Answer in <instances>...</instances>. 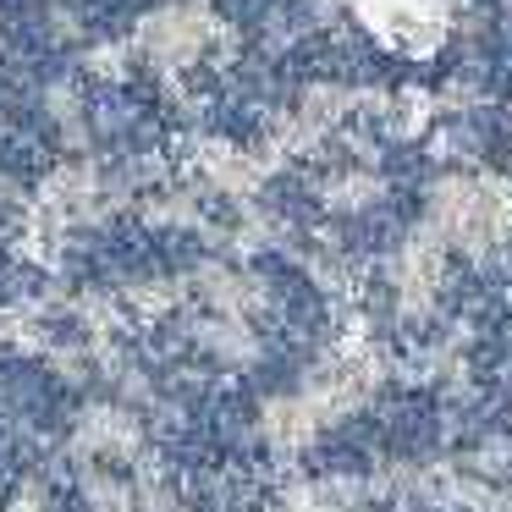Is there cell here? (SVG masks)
Returning a JSON list of instances; mask_svg holds the SVG:
<instances>
[{
    "mask_svg": "<svg viewBox=\"0 0 512 512\" xmlns=\"http://www.w3.org/2000/svg\"><path fill=\"white\" fill-rule=\"evenodd\" d=\"M325 419L320 408H314L303 391H287V397H270L265 408H259V441L270 446L276 457H298L309 452L314 441H320Z\"/></svg>",
    "mask_w": 512,
    "mask_h": 512,
    "instance_id": "obj_7",
    "label": "cell"
},
{
    "mask_svg": "<svg viewBox=\"0 0 512 512\" xmlns=\"http://www.w3.org/2000/svg\"><path fill=\"white\" fill-rule=\"evenodd\" d=\"M122 303H127L133 314H149V320H155V314H171V309L182 303V287H177V281H138V287L127 292Z\"/></svg>",
    "mask_w": 512,
    "mask_h": 512,
    "instance_id": "obj_13",
    "label": "cell"
},
{
    "mask_svg": "<svg viewBox=\"0 0 512 512\" xmlns=\"http://www.w3.org/2000/svg\"><path fill=\"white\" fill-rule=\"evenodd\" d=\"M424 226L446 248H463L479 265H507L512 248V182L485 171H452L424 199Z\"/></svg>",
    "mask_w": 512,
    "mask_h": 512,
    "instance_id": "obj_1",
    "label": "cell"
},
{
    "mask_svg": "<svg viewBox=\"0 0 512 512\" xmlns=\"http://www.w3.org/2000/svg\"><path fill=\"white\" fill-rule=\"evenodd\" d=\"M353 6L391 50L430 56L446 39V0H353Z\"/></svg>",
    "mask_w": 512,
    "mask_h": 512,
    "instance_id": "obj_4",
    "label": "cell"
},
{
    "mask_svg": "<svg viewBox=\"0 0 512 512\" xmlns=\"http://www.w3.org/2000/svg\"><path fill=\"white\" fill-rule=\"evenodd\" d=\"M144 215L155 226H199V204H193L188 193H155V199L144 204Z\"/></svg>",
    "mask_w": 512,
    "mask_h": 512,
    "instance_id": "obj_14",
    "label": "cell"
},
{
    "mask_svg": "<svg viewBox=\"0 0 512 512\" xmlns=\"http://www.w3.org/2000/svg\"><path fill=\"white\" fill-rule=\"evenodd\" d=\"M144 452V424L116 402H94L78 413L72 424V457L89 468H111V463H133Z\"/></svg>",
    "mask_w": 512,
    "mask_h": 512,
    "instance_id": "obj_5",
    "label": "cell"
},
{
    "mask_svg": "<svg viewBox=\"0 0 512 512\" xmlns=\"http://www.w3.org/2000/svg\"><path fill=\"white\" fill-rule=\"evenodd\" d=\"M0 512H56V501H50V490L39 485V479H23V485L6 496V507Z\"/></svg>",
    "mask_w": 512,
    "mask_h": 512,
    "instance_id": "obj_15",
    "label": "cell"
},
{
    "mask_svg": "<svg viewBox=\"0 0 512 512\" xmlns=\"http://www.w3.org/2000/svg\"><path fill=\"white\" fill-rule=\"evenodd\" d=\"M309 276L320 281V292H331V298H347V292L358 287V270L347 265L342 248H314V254H309Z\"/></svg>",
    "mask_w": 512,
    "mask_h": 512,
    "instance_id": "obj_12",
    "label": "cell"
},
{
    "mask_svg": "<svg viewBox=\"0 0 512 512\" xmlns=\"http://www.w3.org/2000/svg\"><path fill=\"white\" fill-rule=\"evenodd\" d=\"M320 199H325V210H336V215H364L386 199V177H380L369 160H353V166H336L331 177L320 182Z\"/></svg>",
    "mask_w": 512,
    "mask_h": 512,
    "instance_id": "obj_10",
    "label": "cell"
},
{
    "mask_svg": "<svg viewBox=\"0 0 512 512\" xmlns=\"http://www.w3.org/2000/svg\"><path fill=\"white\" fill-rule=\"evenodd\" d=\"M441 281H446V243L430 232V226L408 232L397 248H391L386 287H391V309H397V320H424V314L435 309Z\"/></svg>",
    "mask_w": 512,
    "mask_h": 512,
    "instance_id": "obj_2",
    "label": "cell"
},
{
    "mask_svg": "<svg viewBox=\"0 0 512 512\" xmlns=\"http://www.w3.org/2000/svg\"><path fill=\"white\" fill-rule=\"evenodd\" d=\"M210 39H215V17L204 6H166V12H149L144 28H138V50L166 72L193 67L210 50Z\"/></svg>",
    "mask_w": 512,
    "mask_h": 512,
    "instance_id": "obj_3",
    "label": "cell"
},
{
    "mask_svg": "<svg viewBox=\"0 0 512 512\" xmlns=\"http://www.w3.org/2000/svg\"><path fill=\"white\" fill-rule=\"evenodd\" d=\"M193 342H199L215 364H226V369H248V364H259V353H265L254 320H232V314H210V320H199Z\"/></svg>",
    "mask_w": 512,
    "mask_h": 512,
    "instance_id": "obj_9",
    "label": "cell"
},
{
    "mask_svg": "<svg viewBox=\"0 0 512 512\" xmlns=\"http://www.w3.org/2000/svg\"><path fill=\"white\" fill-rule=\"evenodd\" d=\"M83 501H89L94 512H138L133 479H116V474H105V468H89V474H83Z\"/></svg>",
    "mask_w": 512,
    "mask_h": 512,
    "instance_id": "obj_11",
    "label": "cell"
},
{
    "mask_svg": "<svg viewBox=\"0 0 512 512\" xmlns=\"http://www.w3.org/2000/svg\"><path fill=\"white\" fill-rule=\"evenodd\" d=\"M199 177L210 182L215 193L226 199H254L270 177V160L248 155V149H232V144H199Z\"/></svg>",
    "mask_w": 512,
    "mask_h": 512,
    "instance_id": "obj_8",
    "label": "cell"
},
{
    "mask_svg": "<svg viewBox=\"0 0 512 512\" xmlns=\"http://www.w3.org/2000/svg\"><path fill=\"white\" fill-rule=\"evenodd\" d=\"M193 292L210 314H232V320H259L270 309V287L243 265H199L193 270Z\"/></svg>",
    "mask_w": 512,
    "mask_h": 512,
    "instance_id": "obj_6",
    "label": "cell"
}]
</instances>
